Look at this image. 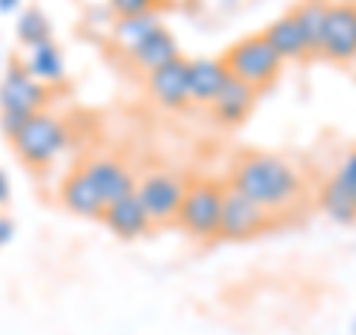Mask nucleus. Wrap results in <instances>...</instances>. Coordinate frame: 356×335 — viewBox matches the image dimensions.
<instances>
[{
    "label": "nucleus",
    "mask_w": 356,
    "mask_h": 335,
    "mask_svg": "<svg viewBox=\"0 0 356 335\" xmlns=\"http://www.w3.org/2000/svg\"><path fill=\"white\" fill-rule=\"evenodd\" d=\"M232 187L247 193L270 214H285L306 196L303 175L291 163L273 152H250L232 166Z\"/></svg>",
    "instance_id": "obj_1"
},
{
    "label": "nucleus",
    "mask_w": 356,
    "mask_h": 335,
    "mask_svg": "<svg viewBox=\"0 0 356 335\" xmlns=\"http://www.w3.org/2000/svg\"><path fill=\"white\" fill-rule=\"evenodd\" d=\"M48 101V86L39 83L27 72L24 63H9L0 81V128L9 140L27 125L30 116H36Z\"/></svg>",
    "instance_id": "obj_2"
},
{
    "label": "nucleus",
    "mask_w": 356,
    "mask_h": 335,
    "mask_svg": "<svg viewBox=\"0 0 356 335\" xmlns=\"http://www.w3.org/2000/svg\"><path fill=\"white\" fill-rule=\"evenodd\" d=\"M222 63H226L232 77L250 83L252 89H259V92L282 74V65H285V60L270 48V42H267L261 33L243 36L235 44H229V51L222 54Z\"/></svg>",
    "instance_id": "obj_3"
},
{
    "label": "nucleus",
    "mask_w": 356,
    "mask_h": 335,
    "mask_svg": "<svg viewBox=\"0 0 356 335\" xmlns=\"http://www.w3.org/2000/svg\"><path fill=\"white\" fill-rule=\"evenodd\" d=\"M222 193H226V184L214 181V178H196V181L187 184L184 202L178 208L175 222L196 240L220 238Z\"/></svg>",
    "instance_id": "obj_4"
},
{
    "label": "nucleus",
    "mask_w": 356,
    "mask_h": 335,
    "mask_svg": "<svg viewBox=\"0 0 356 335\" xmlns=\"http://www.w3.org/2000/svg\"><path fill=\"white\" fill-rule=\"evenodd\" d=\"M69 146V128L65 122L39 110L36 116L27 119V125L13 137V149L21 163H27L30 170H42L60 158Z\"/></svg>",
    "instance_id": "obj_5"
},
{
    "label": "nucleus",
    "mask_w": 356,
    "mask_h": 335,
    "mask_svg": "<svg viewBox=\"0 0 356 335\" xmlns=\"http://www.w3.org/2000/svg\"><path fill=\"white\" fill-rule=\"evenodd\" d=\"M273 226V214L252 202L238 187L226 184L222 193V217H220V238L222 240H252Z\"/></svg>",
    "instance_id": "obj_6"
},
{
    "label": "nucleus",
    "mask_w": 356,
    "mask_h": 335,
    "mask_svg": "<svg viewBox=\"0 0 356 335\" xmlns=\"http://www.w3.org/2000/svg\"><path fill=\"white\" fill-rule=\"evenodd\" d=\"M321 60L336 65L356 63V0H330V15L321 39Z\"/></svg>",
    "instance_id": "obj_7"
},
{
    "label": "nucleus",
    "mask_w": 356,
    "mask_h": 335,
    "mask_svg": "<svg viewBox=\"0 0 356 335\" xmlns=\"http://www.w3.org/2000/svg\"><path fill=\"white\" fill-rule=\"evenodd\" d=\"M187 184L191 181H184L181 175H172V172H149L146 178H140L137 196L143 208L149 211L152 222H175L178 208L184 202Z\"/></svg>",
    "instance_id": "obj_8"
},
{
    "label": "nucleus",
    "mask_w": 356,
    "mask_h": 335,
    "mask_svg": "<svg viewBox=\"0 0 356 335\" xmlns=\"http://www.w3.org/2000/svg\"><path fill=\"white\" fill-rule=\"evenodd\" d=\"M146 89L154 104L166 110H184L191 104V60L178 57L146 74Z\"/></svg>",
    "instance_id": "obj_9"
},
{
    "label": "nucleus",
    "mask_w": 356,
    "mask_h": 335,
    "mask_svg": "<svg viewBox=\"0 0 356 335\" xmlns=\"http://www.w3.org/2000/svg\"><path fill=\"white\" fill-rule=\"evenodd\" d=\"M255 98H259V89H252L250 83L238 81V77H229V83L222 86L220 95L211 101V119H214L220 128H238L252 113Z\"/></svg>",
    "instance_id": "obj_10"
},
{
    "label": "nucleus",
    "mask_w": 356,
    "mask_h": 335,
    "mask_svg": "<svg viewBox=\"0 0 356 335\" xmlns=\"http://www.w3.org/2000/svg\"><path fill=\"white\" fill-rule=\"evenodd\" d=\"M60 202L63 208L74 217H86V220H102L104 217V199L98 196V190L92 184V178L86 175L83 166H77L60 184Z\"/></svg>",
    "instance_id": "obj_11"
},
{
    "label": "nucleus",
    "mask_w": 356,
    "mask_h": 335,
    "mask_svg": "<svg viewBox=\"0 0 356 335\" xmlns=\"http://www.w3.org/2000/svg\"><path fill=\"white\" fill-rule=\"evenodd\" d=\"M83 170L92 178V184L98 190V196L104 199V205H113L119 199L137 193V178L131 175L125 163H119L113 158H95V161L83 163Z\"/></svg>",
    "instance_id": "obj_12"
},
{
    "label": "nucleus",
    "mask_w": 356,
    "mask_h": 335,
    "mask_svg": "<svg viewBox=\"0 0 356 335\" xmlns=\"http://www.w3.org/2000/svg\"><path fill=\"white\" fill-rule=\"evenodd\" d=\"M261 36L270 42V48L280 54L285 63H300V60H309L312 57V48H309V39L300 21L294 18V13H285L280 18H273L270 24L261 30Z\"/></svg>",
    "instance_id": "obj_13"
},
{
    "label": "nucleus",
    "mask_w": 356,
    "mask_h": 335,
    "mask_svg": "<svg viewBox=\"0 0 356 335\" xmlns=\"http://www.w3.org/2000/svg\"><path fill=\"white\" fill-rule=\"evenodd\" d=\"M102 220L107 222V229L113 231L116 238H122V240H137V238H143V234L154 226L152 217H149V211L143 208L137 193H131L125 199H119V202L107 205Z\"/></svg>",
    "instance_id": "obj_14"
},
{
    "label": "nucleus",
    "mask_w": 356,
    "mask_h": 335,
    "mask_svg": "<svg viewBox=\"0 0 356 335\" xmlns=\"http://www.w3.org/2000/svg\"><path fill=\"white\" fill-rule=\"evenodd\" d=\"M229 69L222 57H196L191 60V104H205L220 95V89L229 83Z\"/></svg>",
    "instance_id": "obj_15"
},
{
    "label": "nucleus",
    "mask_w": 356,
    "mask_h": 335,
    "mask_svg": "<svg viewBox=\"0 0 356 335\" xmlns=\"http://www.w3.org/2000/svg\"><path fill=\"white\" fill-rule=\"evenodd\" d=\"M24 65H27V72L36 77L39 83H44V86H57V83L65 81V60H63L60 44L54 39L27 48Z\"/></svg>",
    "instance_id": "obj_16"
},
{
    "label": "nucleus",
    "mask_w": 356,
    "mask_h": 335,
    "mask_svg": "<svg viewBox=\"0 0 356 335\" xmlns=\"http://www.w3.org/2000/svg\"><path fill=\"white\" fill-rule=\"evenodd\" d=\"M178 57H181V54H178V42H175V36H172V33L166 30V27L154 30L137 51L128 54V60L137 65L140 72H146V74H152L154 69H161V65L172 63V60H178Z\"/></svg>",
    "instance_id": "obj_17"
},
{
    "label": "nucleus",
    "mask_w": 356,
    "mask_h": 335,
    "mask_svg": "<svg viewBox=\"0 0 356 335\" xmlns=\"http://www.w3.org/2000/svg\"><path fill=\"white\" fill-rule=\"evenodd\" d=\"M161 15L158 13H146V15H128V18H116L113 21V44L122 54H134L146 42L154 30H161Z\"/></svg>",
    "instance_id": "obj_18"
},
{
    "label": "nucleus",
    "mask_w": 356,
    "mask_h": 335,
    "mask_svg": "<svg viewBox=\"0 0 356 335\" xmlns=\"http://www.w3.org/2000/svg\"><path fill=\"white\" fill-rule=\"evenodd\" d=\"M318 205H321V211H324V214H327L332 222H339V226H353V222H356L353 193L339 181L336 175H330L327 181H324V187H321Z\"/></svg>",
    "instance_id": "obj_19"
},
{
    "label": "nucleus",
    "mask_w": 356,
    "mask_h": 335,
    "mask_svg": "<svg viewBox=\"0 0 356 335\" xmlns=\"http://www.w3.org/2000/svg\"><path fill=\"white\" fill-rule=\"evenodd\" d=\"M291 13L300 21L303 33H306L312 57H318L321 54V39H324V27H327V15H330V0H300Z\"/></svg>",
    "instance_id": "obj_20"
},
{
    "label": "nucleus",
    "mask_w": 356,
    "mask_h": 335,
    "mask_svg": "<svg viewBox=\"0 0 356 335\" xmlns=\"http://www.w3.org/2000/svg\"><path fill=\"white\" fill-rule=\"evenodd\" d=\"M15 36L24 48H33V44H42L51 39V21L44 18V13L39 6H27L24 13L15 21Z\"/></svg>",
    "instance_id": "obj_21"
},
{
    "label": "nucleus",
    "mask_w": 356,
    "mask_h": 335,
    "mask_svg": "<svg viewBox=\"0 0 356 335\" xmlns=\"http://www.w3.org/2000/svg\"><path fill=\"white\" fill-rule=\"evenodd\" d=\"M163 0H107L110 13L116 18H128V15H146V13H158Z\"/></svg>",
    "instance_id": "obj_22"
},
{
    "label": "nucleus",
    "mask_w": 356,
    "mask_h": 335,
    "mask_svg": "<svg viewBox=\"0 0 356 335\" xmlns=\"http://www.w3.org/2000/svg\"><path fill=\"white\" fill-rule=\"evenodd\" d=\"M13 238H15V222L9 217H0V247H6Z\"/></svg>",
    "instance_id": "obj_23"
},
{
    "label": "nucleus",
    "mask_w": 356,
    "mask_h": 335,
    "mask_svg": "<svg viewBox=\"0 0 356 335\" xmlns=\"http://www.w3.org/2000/svg\"><path fill=\"white\" fill-rule=\"evenodd\" d=\"M9 193H13V187H9L6 172L0 170V205H6V202H9Z\"/></svg>",
    "instance_id": "obj_24"
},
{
    "label": "nucleus",
    "mask_w": 356,
    "mask_h": 335,
    "mask_svg": "<svg viewBox=\"0 0 356 335\" xmlns=\"http://www.w3.org/2000/svg\"><path fill=\"white\" fill-rule=\"evenodd\" d=\"M18 3H21V0H0V13L9 15L13 9H18Z\"/></svg>",
    "instance_id": "obj_25"
},
{
    "label": "nucleus",
    "mask_w": 356,
    "mask_h": 335,
    "mask_svg": "<svg viewBox=\"0 0 356 335\" xmlns=\"http://www.w3.org/2000/svg\"><path fill=\"white\" fill-rule=\"evenodd\" d=\"M353 335H356V320H353Z\"/></svg>",
    "instance_id": "obj_26"
},
{
    "label": "nucleus",
    "mask_w": 356,
    "mask_h": 335,
    "mask_svg": "<svg viewBox=\"0 0 356 335\" xmlns=\"http://www.w3.org/2000/svg\"><path fill=\"white\" fill-rule=\"evenodd\" d=\"M353 202H356V190H353Z\"/></svg>",
    "instance_id": "obj_27"
}]
</instances>
